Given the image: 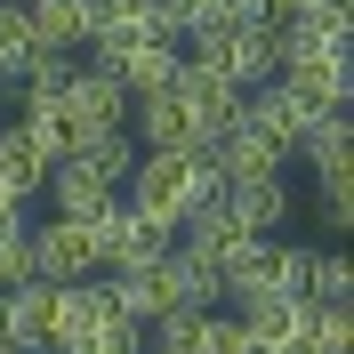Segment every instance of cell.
I'll use <instances>...</instances> for the list:
<instances>
[{
    "label": "cell",
    "instance_id": "obj_1",
    "mask_svg": "<svg viewBox=\"0 0 354 354\" xmlns=\"http://www.w3.org/2000/svg\"><path fill=\"white\" fill-rule=\"evenodd\" d=\"M201 201H218V177L201 169V153H137V169H129V209L137 218L177 234Z\"/></svg>",
    "mask_w": 354,
    "mask_h": 354
},
{
    "label": "cell",
    "instance_id": "obj_2",
    "mask_svg": "<svg viewBox=\"0 0 354 354\" xmlns=\"http://www.w3.org/2000/svg\"><path fill=\"white\" fill-rule=\"evenodd\" d=\"M121 209V201H113ZM105 209V218H113ZM105 218H48L24 225V250H32V282H97L105 274Z\"/></svg>",
    "mask_w": 354,
    "mask_h": 354
},
{
    "label": "cell",
    "instance_id": "obj_3",
    "mask_svg": "<svg viewBox=\"0 0 354 354\" xmlns=\"http://www.w3.org/2000/svg\"><path fill=\"white\" fill-rule=\"evenodd\" d=\"M306 258L314 250L282 242V234H258L242 258L225 266V298L234 306H250V298H306Z\"/></svg>",
    "mask_w": 354,
    "mask_h": 354
},
{
    "label": "cell",
    "instance_id": "obj_4",
    "mask_svg": "<svg viewBox=\"0 0 354 354\" xmlns=\"http://www.w3.org/2000/svg\"><path fill=\"white\" fill-rule=\"evenodd\" d=\"M65 121H57V113H24L17 129H0V185H8V194H41L48 185V169H57V161H65Z\"/></svg>",
    "mask_w": 354,
    "mask_h": 354
},
{
    "label": "cell",
    "instance_id": "obj_5",
    "mask_svg": "<svg viewBox=\"0 0 354 354\" xmlns=\"http://www.w3.org/2000/svg\"><path fill=\"white\" fill-rule=\"evenodd\" d=\"M57 121H65V137H105V129H129V88L113 81L105 65H73L65 97H57Z\"/></svg>",
    "mask_w": 354,
    "mask_h": 354
},
{
    "label": "cell",
    "instance_id": "obj_6",
    "mask_svg": "<svg viewBox=\"0 0 354 354\" xmlns=\"http://www.w3.org/2000/svg\"><path fill=\"white\" fill-rule=\"evenodd\" d=\"M105 330H121L113 290H97V282H57V330H48V354H81V346H97Z\"/></svg>",
    "mask_w": 354,
    "mask_h": 354
},
{
    "label": "cell",
    "instance_id": "obj_7",
    "mask_svg": "<svg viewBox=\"0 0 354 354\" xmlns=\"http://www.w3.org/2000/svg\"><path fill=\"white\" fill-rule=\"evenodd\" d=\"M201 65H218L234 88H258L282 73V48H274V24H242V32H218V41H201L194 48Z\"/></svg>",
    "mask_w": 354,
    "mask_h": 354
},
{
    "label": "cell",
    "instance_id": "obj_8",
    "mask_svg": "<svg viewBox=\"0 0 354 354\" xmlns=\"http://www.w3.org/2000/svg\"><path fill=\"white\" fill-rule=\"evenodd\" d=\"M97 65H105L113 81L129 88V97H153V88H169V81H177V65H185V48H177L169 32H145V41H121V48H105Z\"/></svg>",
    "mask_w": 354,
    "mask_h": 354
},
{
    "label": "cell",
    "instance_id": "obj_9",
    "mask_svg": "<svg viewBox=\"0 0 354 354\" xmlns=\"http://www.w3.org/2000/svg\"><path fill=\"white\" fill-rule=\"evenodd\" d=\"M169 88H177V105L194 113V129H201V137H218V129H234V113H242V88L225 81L218 65H201V57H185Z\"/></svg>",
    "mask_w": 354,
    "mask_h": 354
},
{
    "label": "cell",
    "instance_id": "obj_10",
    "mask_svg": "<svg viewBox=\"0 0 354 354\" xmlns=\"http://www.w3.org/2000/svg\"><path fill=\"white\" fill-rule=\"evenodd\" d=\"M306 121L314 113L298 105V97H290L282 81H258V88H242V129L250 137H266V145H274V153H298V137H306Z\"/></svg>",
    "mask_w": 354,
    "mask_h": 354
},
{
    "label": "cell",
    "instance_id": "obj_11",
    "mask_svg": "<svg viewBox=\"0 0 354 354\" xmlns=\"http://www.w3.org/2000/svg\"><path fill=\"white\" fill-rule=\"evenodd\" d=\"M48 330H57V282L0 290V338H8L17 354H48Z\"/></svg>",
    "mask_w": 354,
    "mask_h": 354
},
{
    "label": "cell",
    "instance_id": "obj_12",
    "mask_svg": "<svg viewBox=\"0 0 354 354\" xmlns=\"http://www.w3.org/2000/svg\"><path fill=\"white\" fill-rule=\"evenodd\" d=\"M24 17H32V48L41 57H73L97 32V0H32Z\"/></svg>",
    "mask_w": 354,
    "mask_h": 354
},
{
    "label": "cell",
    "instance_id": "obj_13",
    "mask_svg": "<svg viewBox=\"0 0 354 354\" xmlns=\"http://www.w3.org/2000/svg\"><path fill=\"white\" fill-rule=\"evenodd\" d=\"M218 209L234 225H250V234H274L290 218V185L282 177H234V185H218Z\"/></svg>",
    "mask_w": 354,
    "mask_h": 354
},
{
    "label": "cell",
    "instance_id": "obj_14",
    "mask_svg": "<svg viewBox=\"0 0 354 354\" xmlns=\"http://www.w3.org/2000/svg\"><path fill=\"white\" fill-rule=\"evenodd\" d=\"M41 194L57 201V218H105L113 201H121V194H113V185H105V177H97V169H81V161H57V169H48V185H41Z\"/></svg>",
    "mask_w": 354,
    "mask_h": 354
},
{
    "label": "cell",
    "instance_id": "obj_15",
    "mask_svg": "<svg viewBox=\"0 0 354 354\" xmlns=\"http://www.w3.org/2000/svg\"><path fill=\"white\" fill-rule=\"evenodd\" d=\"M242 24H266L258 0H177V41H218V32H242Z\"/></svg>",
    "mask_w": 354,
    "mask_h": 354
},
{
    "label": "cell",
    "instance_id": "obj_16",
    "mask_svg": "<svg viewBox=\"0 0 354 354\" xmlns=\"http://www.w3.org/2000/svg\"><path fill=\"white\" fill-rule=\"evenodd\" d=\"M65 161L97 169V177L113 185V194H121V185H129V169H137V137H129V129H105V137H73V145H65Z\"/></svg>",
    "mask_w": 354,
    "mask_h": 354
},
{
    "label": "cell",
    "instance_id": "obj_17",
    "mask_svg": "<svg viewBox=\"0 0 354 354\" xmlns=\"http://www.w3.org/2000/svg\"><path fill=\"white\" fill-rule=\"evenodd\" d=\"M65 81H73V57H32V65L17 73V97H24V113H57Z\"/></svg>",
    "mask_w": 354,
    "mask_h": 354
},
{
    "label": "cell",
    "instance_id": "obj_18",
    "mask_svg": "<svg viewBox=\"0 0 354 354\" xmlns=\"http://www.w3.org/2000/svg\"><path fill=\"white\" fill-rule=\"evenodd\" d=\"M298 346H306V354H354V314L346 306H306Z\"/></svg>",
    "mask_w": 354,
    "mask_h": 354
},
{
    "label": "cell",
    "instance_id": "obj_19",
    "mask_svg": "<svg viewBox=\"0 0 354 354\" xmlns=\"http://www.w3.org/2000/svg\"><path fill=\"white\" fill-rule=\"evenodd\" d=\"M354 298V266L338 250H314L306 258V306H346Z\"/></svg>",
    "mask_w": 354,
    "mask_h": 354
},
{
    "label": "cell",
    "instance_id": "obj_20",
    "mask_svg": "<svg viewBox=\"0 0 354 354\" xmlns=\"http://www.w3.org/2000/svg\"><path fill=\"white\" fill-rule=\"evenodd\" d=\"M32 57H41V48H32V17L0 0V81H17V73L32 65Z\"/></svg>",
    "mask_w": 354,
    "mask_h": 354
},
{
    "label": "cell",
    "instance_id": "obj_21",
    "mask_svg": "<svg viewBox=\"0 0 354 354\" xmlns=\"http://www.w3.org/2000/svg\"><path fill=\"white\" fill-rule=\"evenodd\" d=\"M346 177H354V161H330V169H314V209H322V225L330 234H346Z\"/></svg>",
    "mask_w": 354,
    "mask_h": 354
},
{
    "label": "cell",
    "instance_id": "obj_22",
    "mask_svg": "<svg viewBox=\"0 0 354 354\" xmlns=\"http://www.w3.org/2000/svg\"><path fill=\"white\" fill-rule=\"evenodd\" d=\"M0 225H24V194H8V185H0Z\"/></svg>",
    "mask_w": 354,
    "mask_h": 354
},
{
    "label": "cell",
    "instance_id": "obj_23",
    "mask_svg": "<svg viewBox=\"0 0 354 354\" xmlns=\"http://www.w3.org/2000/svg\"><path fill=\"white\" fill-rule=\"evenodd\" d=\"M8 8H32V0H8Z\"/></svg>",
    "mask_w": 354,
    "mask_h": 354
},
{
    "label": "cell",
    "instance_id": "obj_24",
    "mask_svg": "<svg viewBox=\"0 0 354 354\" xmlns=\"http://www.w3.org/2000/svg\"><path fill=\"white\" fill-rule=\"evenodd\" d=\"M0 354H17V346H8V338H0Z\"/></svg>",
    "mask_w": 354,
    "mask_h": 354
}]
</instances>
